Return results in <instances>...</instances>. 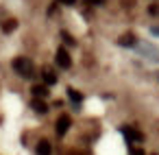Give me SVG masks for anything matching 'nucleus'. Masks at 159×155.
Wrapping results in <instances>:
<instances>
[{"mask_svg":"<svg viewBox=\"0 0 159 155\" xmlns=\"http://www.w3.org/2000/svg\"><path fill=\"white\" fill-rule=\"evenodd\" d=\"M13 70H16L20 77H24V79H31V77L35 74L33 63H31L26 57H16V59H13Z\"/></svg>","mask_w":159,"mask_h":155,"instance_id":"nucleus-1","label":"nucleus"},{"mask_svg":"<svg viewBox=\"0 0 159 155\" xmlns=\"http://www.w3.org/2000/svg\"><path fill=\"white\" fill-rule=\"evenodd\" d=\"M55 61H57V66L63 68V70H68V68L72 66V59H70V55H68L66 48H57V53H55Z\"/></svg>","mask_w":159,"mask_h":155,"instance_id":"nucleus-2","label":"nucleus"},{"mask_svg":"<svg viewBox=\"0 0 159 155\" xmlns=\"http://www.w3.org/2000/svg\"><path fill=\"white\" fill-rule=\"evenodd\" d=\"M122 135H124L129 142H139V140H144V135H142L137 129H133V127H122Z\"/></svg>","mask_w":159,"mask_h":155,"instance_id":"nucleus-3","label":"nucleus"},{"mask_svg":"<svg viewBox=\"0 0 159 155\" xmlns=\"http://www.w3.org/2000/svg\"><path fill=\"white\" fill-rule=\"evenodd\" d=\"M42 79L46 85H55L57 83V72L52 68H42Z\"/></svg>","mask_w":159,"mask_h":155,"instance_id":"nucleus-4","label":"nucleus"},{"mask_svg":"<svg viewBox=\"0 0 159 155\" xmlns=\"http://www.w3.org/2000/svg\"><path fill=\"white\" fill-rule=\"evenodd\" d=\"M35 153H37V155H50V153H52L50 142H48V140H39L37 146H35Z\"/></svg>","mask_w":159,"mask_h":155,"instance_id":"nucleus-5","label":"nucleus"},{"mask_svg":"<svg viewBox=\"0 0 159 155\" xmlns=\"http://www.w3.org/2000/svg\"><path fill=\"white\" fill-rule=\"evenodd\" d=\"M55 129H57V133H59V135H63V133L70 129V118H68V116H61V118L57 120Z\"/></svg>","mask_w":159,"mask_h":155,"instance_id":"nucleus-6","label":"nucleus"},{"mask_svg":"<svg viewBox=\"0 0 159 155\" xmlns=\"http://www.w3.org/2000/svg\"><path fill=\"white\" fill-rule=\"evenodd\" d=\"M118 44H120V46H135V37H133V35H122V37L118 40Z\"/></svg>","mask_w":159,"mask_h":155,"instance_id":"nucleus-7","label":"nucleus"},{"mask_svg":"<svg viewBox=\"0 0 159 155\" xmlns=\"http://www.w3.org/2000/svg\"><path fill=\"white\" fill-rule=\"evenodd\" d=\"M33 94L39 96V98H44V96L48 94V87H44V85H33Z\"/></svg>","mask_w":159,"mask_h":155,"instance_id":"nucleus-8","label":"nucleus"},{"mask_svg":"<svg viewBox=\"0 0 159 155\" xmlns=\"http://www.w3.org/2000/svg\"><path fill=\"white\" fill-rule=\"evenodd\" d=\"M33 109H35V111H39V114H46V111H48V107H46L39 98H35V101H33Z\"/></svg>","mask_w":159,"mask_h":155,"instance_id":"nucleus-9","label":"nucleus"},{"mask_svg":"<svg viewBox=\"0 0 159 155\" xmlns=\"http://www.w3.org/2000/svg\"><path fill=\"white\" fill-rule=\"evenodd\" d=\"M16 26H18L16 20H7V22L2 24V31H5V33H11V31H16Z\"/></svg>","mask_w":159,"mask_h":155,"instance_id":"nucleus-10","label":"nucleus"},{"mask_svg":"<svg viewBox=\"0 0 159 155\" xmlns=\"http://www.w3.org/2000/svg\"><path fill=\"white\" fill-rule=\"evenodd\" d=\"M68 96H70V98H72V101H74L76 105H79V103L83 101V96H81V92H76V90H72V87L68 90Z\"/></svg>","mask_w":159,"mask_h":155,"instance_id":"nucleus-11","label":"nucleus"},{"mask_svg":"<svg viewBox=\"0 0 159 155\" xmlns=\"http://www.w3.org/2000/svg\"><path fill=\"white\" fill-rule=\"evenodd\" d=\"M61 37H63V42H66V44H70V46H74V40H72V37H70V35H68L66 31L61 33Z\"/></svg>","mask_w":159,"mask_h":155,"instance_id":"nucleus-12","label":"nucleus"},{"mask_svg":"<svg viewBox=\"0 0 159 155\" xmlns=\"http://www.w3.org/2000/svg\"><path fill=\"white\" fill-rule=\"evenodd\" d=\"M148 11H150V16H159V5H152V7H148Z\"/></svg>","mask_w":159,"mask_h":155,"instance_id":"nucleus-13","label":"nucleus"},{"mask_svg":"<svg viewBox=\"0 0 159 155\" xmlns=\"http://www.w3.org/2000/svg\"><path fill=\"white\" fill-rule=\"evenodd\" d=\"M85 2H87V5H102L105 0H85Z\"/></svg>","mask_w":159,"mask_h":155,"instance_id":"nucleus-14","label":"nucleus"},{"mask_svg":"<svg viewBox=\"0 0 159 155\" xmlns=\"http://www.w3.org/2000/svg\"><path fill=\"white\" fill-rule=\"evenodd\" d=\"M61 2H66V5H74L76 0H61Z\"/></svg>","mask_w":159,"mask_h":155,"instance_id":"nucleus-15","label":"nucleus"},{"mask_svg":"<svg viewBox=\"0 0 159 155\" xmlns=\"http://www.w3.org/2000/svg\"><path fill=\"white\" fill-rule=\"evenodd\" d=\"M133 155H144V153H142V151H135V148H133Z\"/></svg>","mask_w":159,"mask_h":155,"instance_id":"nucleus-16","label":"nucleus"},{"mask_svg":"<svg viewBox=\"0 0 159 155\" xmlns=\"http://www.w3.org/2000/svg\"><path fill=\"white\" fill-rule=\"evenodd\" d=\"M152 33H155V35H159V29H152Z\"/></svg>","mask_w":159,"mask_h":155,"instance_id":"nucleus-17","label":"nucleus"}]
</instances>
